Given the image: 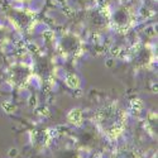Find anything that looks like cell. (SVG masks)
Here are the masks:
<instances>
[{
  "label": "cell",
  "mask_w": 158,
  "mask_h": 158,
  "mask_svg": "<svg viewBox=\"0 0 158 158\" xmlns=\"http://www.w3.org/2000/svg\"><path fill=\"white\" fill-rule=\"evenodd\" d=\"M119 158H134V156L130 154L129 152H124V153H122V154L119 156Z\"/></svg>",
  "instance_id": "5b68a950"
},
{
  "label": "cell",
  "mask_w": 158,
  "mask_h": 158,
  "mask_svg": "<svg viewBox=\"0 0 158 158\" xmlns=\"http://www.w3.org/2000/svg\"><path fill=\"white\" fill-rule=\"evenodd\" d=\"M62 158H76V156L72 153V151H67L62 154Z\"/></svg>",
  "instance_id": "277c9868"
},
{
  "label": "cell",
  "mask_w": 158,
  "mask_h": 158,
  "mask_svg": "<svg viewBox=\"0 0 158 158\" xmlns=\"http://www.w3.org/2000/svg\"><path fill=\"white\" fill-rule=\"evenodd\" d=\"M98 119H99V124L104 130H106L108 133H114L115 130L116 131L119 130L118 127L122 124L123 114L115 106H109L99 113Z\"/></svg>",
  "instance_id": "6da1fadb"
},
{
  "label": "cell",
  "mask_w": 158,
  "mask_h": 158,
  "mask_svg": "<svg viewBox=\"0 0 158 158\" xmlns=\"http://www.w3.org/2000/svg\"><path fill=\"white\" fill-rule=\"evenodd\" d=\"M62 47H63V49L66 52H73L78 47L77 39H75V38H66V39H63Z\"/></svg>",
  "instance_id": "7a4b0ae2"
},
{
  "label": "cell",
  "mask_w": 158,
  "mask_h": 158,
  "mask_svg": "<svg viewBox=\"0 0 158 158\" xmlns=\"http://www.w3.org/2000/svg\"><path fill=\"white\" fill-rule=\"evenodd\" d=\"M114 20L116 22V24H123V25H125V23L128 22V15H127L125 10L118 11L116 14L114 15Z\"/></svg>",
  "instance_id": "3957f363"
}]
</instances>
